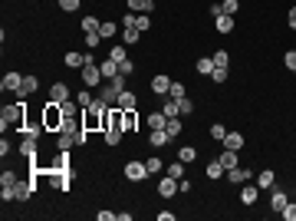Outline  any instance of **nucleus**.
Listing matches in <instances>:
<instances>
[{
	"instance_id": "f257e3e1",
	"label": "nucleus",
	"mask_w": 296,
	"mask_h": 221,
	"mask_svg": "<svg viewBox=\"0 0 296 221\" xmlns=\"http://www.w3.org/2000/svg\"><path fill=\"white\" fill-rule=\"evenodd\" d=\"M24 116H26V99H20V103H14V106H4V109H0V129L7 132V126H20Z\"/></svg>"
},
{
	"instance_id": "864d4df0",
	"label": "nucleus",
	"mask_w": 296,
	"mask_h": 221,
	"mask_svg": "<svg viewBox=\"0 0 296 221\" xmlns=\"http://www.w3.org/2000/svg\"><path fill=\"white\" fill-rule=\"evenodd\" d=\"M112 60H116V63H125V60H128V56H125V47H112Z\"/></svg>"
},
{
	"instance_id": "49530a36",
	"label": "nucleus",
	"mask_w": 296,
	"mask_h": 221,
	"mask_svg": "<svg viewBox=\"0 0 296 221\" xmlns=\"http://www.w3.org/2000/svg\"><path fill=\"white\" fill-rule=\"evenodd\" d=\"M214 56V66H230V53L227 50H218V53H210Z\"/></svg>"
},
{
	"instance_id": "a18cd8bd",
	"label": "nucleus",
	"mask_w": 296,
	"mask_h": 221,
	"mask_svg": "<svg viewBox=\"0 0 296 221\" xmlns=\"http://www.w3.org/2000/svg\"><path fill=\"white\" fill-rule=\"evenodd\" d=\"M227 76H230V70H227V66H214V73H210V79H214V83H227Z\"/></svg>"
},
{
	"instance_id": "bf43d9fd",
	"label": "nucleus",
	"mask_w": 296,
	"mask_h": 221,
	"mask_svg": "<svg viewBox=\"0 0 296 221\" xmlns=\"http://www.w3.org/2000/svg\"><path fill=\"white\" fill-rule=\"evenodd\" d=\"M10 149H14V145H10V142H7V139H0V155L7 158V155H10Z\"/></svg>"
},
{
	"instance_id": "c03bdc74",
	"label": "nucleus",
	"mask_w": 296,
	"mask_h": 221,
	"mask_svg": "<svg viewBox=\"0 0 296 221\" xmlns=\"http://www.w3.org/2000/svg\"><path fill=\"white\" fill-rule=\"evenodd\" d=\"M224 135H227V126H220V122L210 126V139H214V142H224Z\"/></svg>"
},
{
	"instance_id": "79ce46f5",
	"label": "nucleus",
	"mask_w": 296,
	"mask_h": 221,
	"mask_svg": "<svg viewBox=\"0 0 296 221\" xmlns=\"http://www.w3.org/2000/svg\"><path fill=\"white\" fill-rule=\"evenodd\" d=\"M237 10H240V0H220V14H230V17H234Z\"/></svg>"
},
{
	"instance_id": "c85d7f7f",
	"label": "nucleus",
	"mask_w": 296,
	"mask_h": 221,
	"mask_svg": "<svg viewBox=\"0 0 296 221\" xmlns=\"http://www.w3.org/2000/svg\"><path fill=\"white\" fill-rule=\"evenodd\" d=\"M138 37H142V30H138V27H122V43H125V47L138 43Z\"/></svg>"
},
{
	"instance_id": "c9c22d12",
	"label": "nucleus",
	"mask_w": 296,
	"mask_h": 221,
	"mask_svg": "<svg viewBox=\"0 0 296 221\" xmlns=\"http://www.w3.org/2000/svg\"><path fill=\"white\" fill-rule=\"evenodd\" d=\"M72 99H76V103L82 106V109H89V106H92V99H96V96L89 93V86H82V93H76V96H72Z\"/></svg>"
},
{
	"instance_id": "5701e85b",
	"label": "nucleus",
	"mask_w": 296,
	"mask_h": 221,
	"mask_svg": "<svg viewBox=\"0 0 296 221\" xmlns=\"http://www.w3.org/2000/svg\"><path fill=\"white\" fill-rule=\"evenodd\" d=\"M99 70H102V79H112V76H118V63L112 60V56H106L99 63Z\"/></svg>"
},
{
	"instance_id": "9b49d317",
	"label": "nucleus",
	"mask_w": 296,
	"mask_h": 221,
	"mask_svg": "<svg viewBox=\"0 0 296 221\" xmlns=\"http://www.w3.org/2000/svg\"><path fill=\"white\" fill-rule=\"evenodd\" d=\"M36 89H40V79L36 76H24V86L16 89V99H30Z\"/></svg>"
},
{
	"instance_id": "0eeeda50",
	"label": "nucleus",
	"mask_w": 296,
	"mask_h": 221,
	"mask_svg": "<svg viewBox=\"0 0 296 221\" xmlns=\"http://www.w3.org/2000/svg\"><path fill=\"white\" fill-rule=\"evenodd\" d=\"M62 63L70 66V70H82L86 63H96V60H92V53H66V56H62Z\"/></svg>"
},
{
	"instance_id": "ddd939ff",
	"label": "nucleus",
	"mask_w": 296,
	"mask_h": 221,
	"mask_svg": "<svg viewBox=\"0 0 296 221\" xmlns=\"http://www.w3.org/2000/svg\"><path fill=\"white\" fill-rule=\"evenodd\" d=\"M254 182L260 185V191H273V188H276V185H273V182H276V175H273V168H264V172H257Z\"/></svg>"
},
{
	"instance_id": "a19ab883",
	"label": "nucleus",
	"mask_w": 296,
	"mask_h": 221,
	"mask_svg": "<svg viewBox=\"0 0 296 221\" xmlns=\"http://www.w3.org/2000/svg\"><path fill=\"white\" fill-rule=\"evenodd\" d=\"M184 162H181V158H174V162H172V165H168V175H174V178H184Z\"/></svg>"
},
{
	"instance_id": "7ed1b4c3",
	"label": "nucleus",
	"mask_w": 296,
	"mask_h": 221,
	"mask_svg": "<svg viewBox=\"0 0 296 221\" xmlns=\"http://www.w3.org/2000/svg\"><path fill=\"white\" fill-rule=\"evenodd\" d=\"M125 178H128V182H145V178H148V165L142 162V158L125 162Z\"/></svg>"
},
{
	"instance_id": "423d86ee",
	"label": "nucleus",
	"mask_w": 296,
	"mask_h": 221,
	"mask_svg": "<svg viewBox=\"0 0 296 221\" xmlns=\"http://www.w3.org/2000/svg\"><path fill=\"white\" fill-rule=\"evenodd\" d=\"M158 195H162V198H172V195H178V178L164 172L162 178H158Z\"/></svg>"
},
{
	"instance_id": "13d9d810",
	"label": "nucleus",
	"mask_w": 296,
	"mask_h": 221,
	"mask_svg": "<svg viewBox=\"0 0 296 221\" xmlns=\"http://www.w3.org/2000/svg\"><path fill=\"white\" fill-rule=\"evenodd\" d=\"M118 73H122V76H132V73H135V66L128 63V60H125V63H118Z\"/></svg>"
},
{
	"instance_id": "052dcab7",
	"label": "nucleus",
	"mask_w": 296,
	"mask_h": 221,
	"mask_svg": "<svg viewBox=\"0 0 296 221\" xmlns=\"http://www.w3.org/2000/svg\"><path fill=\"white\" fill-rule=\"evenodd\" d=\"M118 211H99V221H116Z\"/></svg>"
},
{
	"instance_id": "72a5a7b5",
	"label": "nucleus",
	"mask_w": 296,
	"mask_h": 221,
	"mask_svg": "<svg viewBox=\"0 0 296 221\" xmlns=\"http://www.w3.org/2000/svg\"><path fill=\"white\" fill-rule=\"evenodd\" d=\"M72 145H79V135L60 132V139H56V149H72Z\"/></svg>"
},
{
	"instance_id": "bb28decb",
	"label": "nucleus",
	"mask_w": 296,
	"mask_h": 221,
	"mask_svg": "<svg viewBox=\"0 0 296 221\" xmlns=\"http://www.w3.org/2000/svg\"><path fill=\"white\" fill-rule=\"evenodd\" d=\"M20 155L33 162V158H36V139H26V135H24V142H20Z\"/></svg>"
},
{
	"instance_id": "603ef678",
	"label": "nucleus",
	"mask_w": 296,
	"mask_h": 221,
	"mask_svg": "<svg viewBox=\"0 0 296 221\" xmlns=\"http://www.w3.org/2000/svg\"><path fill=\"white\" fill-rule=\"evenodd\" d=\"M283 218H286V221H296V201H286V208H283Z\"/></svg>"
},
{
	"instance_id": "4c0bfd02",
	"label": "nucleus",
	"mask_w": 296,
	"mask_h": 221,
	"mask_svg": "<svg viewBox=\"0 0 296 221\" xmlns=\"http://www.w3.org/2000/svg\"><path fill=\"white\" fill-rule=\"evenodd\" d=\"M162 112H164V116H168V119L181 116V112H178V99H172V96H168V99H164V106H162Z\"/></svg>"
},
{
	"instance_id": "7c9ffc66",
	"label": "nucleus",
	"mask_w": 296,
	"mask_h": 221,
	"mask_svg": "<svg viewBox=\"0 0 296 221\" xmlns=\"http://www.w3.org/2000/svg\"><path fill=\"white\" fill-rule=\"evenodd\" d=\"M214 20H218V33H234V17L230 14H220Z\"/></svg>"
},
{
	"instance_id": "5fc2aeb1",
	"label": "nucleus",
	"mask_w": 296,
	"mask_h": 221,
	"mask_svg": "<svg viewBox=\"0 0 296 221\" xmlns=\"http://www.w3.org/2000/svg\"><path fill=\"white\" fill-rule=\"evenodd\" d=\"M60 10L72 14V10H79V0H60Z\"/></svg>"
},
{
	"instance_id": "1a4fd4ad",
	"label": "nucleus",
	"mask_w": 296,
	"mask_h": 221,
	"mask_svg": "<svg viewBox=\"0 0 296 221\" xmlns=\"http://www.w3.org/2000/svg\"><path fill=\"white\" fill-rule=\"evenodd\" d=\"M20 86H24V76H20V73H4V79H0V89H4V93H16Z\"/></svg>"
},
{
	"instance_id": "37998d69",
	"label": "nucleus",
	"mask_w": 296,
	"mask_h": 221,
	"mask_svg": "<svg viewBox=\"0 0 296 221\" xmlns=\"http://www.w3.org/2000/svg\"><path fill=\"white\" fill-rule=\"evenodd\" d=\"M145 165H148V175H162L164 162H162V158H145Z\"/></svg>"
},
{
	"instance_id": "8fccbe9b",
	"label": "nucleus",
	"mask_w": 296,
	"mask_h": 221,
	"mask_svg": "<svg viewBox=\"0 0 296 221\" xmlns=\"http://www.w3.org/2000/svg\"><path fill=\"white\" fill-rule=\"evenodd\" d=\"M135 27H138L142 33H145V30H152V17H148V14H138V20H135Z\"/></svg>"
},
{
	"instance_id": "f704fd0d",
	"label": "nucleus",
	"mask_w": 296,
	"mask_h": 221,
	"mask_svg": "<svg viewBox=\"0 0 296 221\" xmlns=\"http://www.w3.org/2000/svg\"><path fill=\"white\" fill-rule=\"evenodd\" d=\"M122 132H125V129H106L102 139H106V145H118V142H122Z\"/></svg>"
},
{
	"instance_id": "20e7f679",
	"label": "nucleus",
	"mask_w": 296,
	"mask_h": 221,
	"mask_svg": "<svg viewBox=\"0 0 296 221\" xmlns=\"http://www.w3.org/2000/svg\"><path fill=\"white\" fill-rule=\"evenodd\" d=\"M102 83H106V79H102L99 63H86V66H82V86L96 89V86H102Z\"/></svg>"
},
{
	"instance_id": "a878e982",
	"label": "nucleus",
	"mask_w": 296,
	"mask_h": 221,
	"mask_svg": "<svg viewBox=\"0 0 296 221\" xmlns=\"http://www.w3.org/2000/svg\"><path fill=\"white\" fill-rule=\"evenodd\" d=\"M224 149H244V132H227L224 135Z\"/></svg>"
},
{
	"instance_id": "aec40b11",
	"label": "nucleus",
	"mask_w": 296,
	"mask_h": 221,
	"mask_svg": "<svg viewBox=\"0 0 296 221\" xmlns=\"http://www.w3.org/2000/svg\"><path fill=\"white\" fill-rule=\"evenodd\" d=\"M125 7L132 10V14H152L155 4H152V0H125Z\"/></svg>"
},
{
	"instance_id": "ea45409f",
	"label": "nucleus",
	"mask_w": 296,
	"mask_h": 221,
	"mask_svg": "<svg viewBox=\"0 0 296 221\" xmlns=\"http://www.w3.org/2000/svg\"><path fill=\"white\" fill-rule=\"evenodd\" d=\"M178 112H181V116H191V112H194V103H191V96H181V99H178Z\"/></svg>"
},
{
	"instance_id": "473e14b6",
	"label": "nucleus",
	"mask_w": 296,
	"mask_h": 221,
	"mask_svg": "<svg viewBox=\"0 0 296 221\" xmlns=\"http://www.w3.org/2000/svg\"><path fill=\"white\" fill-rule=\"evenodd\" d=\"M79 27H82V33H96V30H99V27H102V20H99V17H92V14H86V17H82V24H79Z\"/></svg>"
},
{
	"instance_id": "2f4dec72",
	"label": "nucleus",
	"mask_w": 296,
	"mask_h": 221,
	"mask_svg": "<svg viewBox=\"0 0 296 221\" xmlns=\"http://www.w3.org/2000/svg\"><path fill=\"white\" fill-rule=\"evenodd\" d=\"M194 70L201 73V76H210V73H214V56H201L194 63Z\"/></svg>"
},
{
	"instance_id": "2eb2a0df",
	"label": "nucleus",
	"mask_w": 296,
	"mask_h": 221,
	"mask_svg": "<svg viewBox=\"0 0 296 221\" xmlns=\"http://www.w3.org/2000/svg\"><path fill=\"white\" fill-rule=\"evenodd\" d=\"M148 86H152V93H155V96H168V89H172V79L164 76V73H158V76L152 79Z\"/></svg>"
},
{
	"instance_id": "6ab92c4d",
	"label": "nucleus",
	"mask_w": 296,
	"mask_h": 221,
	"mask_svg": "<svg viewBox=\"0 0 296 221\" xmlns=\"http://www.w3.org/2000/svg\"><path fill=\"white\" fill-rule=\"evenodd\" d=\"M204 172H208V178H210V182H220V178L227 175V168L220 165V158H214V162H208V168H204Z\"/></svg>"
},
{
	"instance_id": "09e8293b",
	"label": "nucleus",
	"mask_w": 296,
	"mask_h": 221,
	"mask_svg": "<svg viewBox=\"0 0 296 221\" xmlns=\"http://www.w3.org/2000/svg\"><path fill=\"white\" fill-rule=\"evenodd\" d=\"M283 66H286L290 73H296V50H286V53H283Z\"/></svg>"
},
{
	"instance_id": "cd10ccee",
	"label": "nucleus",
	"mask_w": 296,
	"mask_h": 221,
	"mask_svg": "<svg viewBox=\"0 0 296 221\" xmlns=\"http://www.w3.org/2000/svg\"><path fill=\"white\" fill-rule=\"evenodd\" d=\"M286 191H273L270 195V211H283V208H286Z\"/></svg>"
},
{
	"instance_id": "f3484780",
	"label": "nucleus",
	"mask_w": 296,
	"mask_h": 221,
	"mask_svg": "<svg viewBox=\"0 0 296 221\" xmlns=\"http://www.w3.org/2000/svg\"><path fill=\"white\" fill-rule=\"evenodd\" d=\"M218 158H220V165H224V168H237V165H240V152H237V149H224Z\"/></svg>"
},
{
	"instance_id": "4d7b16f0",
	"label": "nucleus",
	"mask_w": 296,
	"mask_h": 221,
	"mask_svg": "<svg viewBox=\"0 0 296 221\" xmlns=\"http://www.w3.org/2000/svg\"><path fill=\"white\" fill-rule=\"evenodd\" d=\"M135 20H138V14H132V10H128V14L122 17V27H135Z\"/></svg>"
},
{
	"instance_id": "4468645a",
	"label": "nucleus",
	"mask_w": 296,
	"mask_h": 221,
	"mask_svg": "<svg viewBox=\"0 0 296 221\" xmlns=\"http://www.w3.org/2000/svg\"><path fill=\"white\" fill-rule=\"evenodd\" d=\"M116 106H118V109H138V96H135L132 89H122L118 99H116Z\"/></svg>"
},
{
	"instance_id": "b1692460",
	"label": "nucleus",
	"mask_w": 296,
	"mask_h": 221,
	"mask_svg": "<svg viewBox=\"0 0 296 221\" xmlns=\"http://www.w3.org/2000/svg\"><path fill=\"white\" fill-rule=\"evenodd\" d=\"M145 122H148V129H164L168 116H164L162 109H155V112H148V116H145Z\"/></svg>"
},
{
	"instance_id": "de8ad7c7",
	"label": "nucleus",
	"mask_w": 296,
	"mask_h": 221,
	"mask_svg": "<svg viewBox=\"0 0 296 221\" xmlns=\"http://www.w3.org/2000/svg\"><path fill=\"white\" fill-rule=\"evenodd\" d=\"M168 96H172V99H181V96H188L184 83H174V79H172V89H168Z\"/></svg>"
},
{
	"instance_id": "6e6d98bb",
	"label": "nucleus",
	"mask_w": 296,
	"mask_h": 221,
	"mask_svg": "<svg viewBox=\"0 0 296 221\" xmlns=\"http://www.w3.org/2000/svg\"><path fill=\"white\" fill-rule=\"evenodd\" d=\"M178 191H181V195H191V178H188V175H184V178H178Z\"/></svg>"
},
{
	"instance_id": "e433bc0d",
	"label": "nucleus",
	"mask_w": 296,
	"mask_h": 221,
	"mask_svg": "<svg viewBox=\"0 0 296 221\" xmlns=\"http://www.w3.org/2000/svg\"><path fill=\"white\" fill-rule=\"evenodd\" d=\"M99 33H102V40H112V37H116V33H118V24H112V20H102Z\"/></svg>"
},
{
	"instance_id": "412c9836",
	"label": "nucleus",
	"mask_w": 296,
	"mask_h": 221,
	"mask_svg": "<svg viewBox=\"0 0 296 221\" xmlns=\"http://www.w3.org/2000/svg\"><path fill=\"white\" fill-rule=\"evenodd\" d=\"M60 109H62V116H66V119H79V116H82V106H79L76 99H66V103H60Z\"/></svg>"
},
{
	"instance_id": "9d476101",
	"label": "nucleus",
	"mask_w": 296,
	"mask_h": 221,
	"mask_svg": "<svg viewBox=\"0 0 296 221\" xmlns=\"http://www.w3.org/2000/svg\"><path fill=\"white\" fill-rule=\"evenodd\" d=\"M50 99H53V103H66V99H72V93H70V86L60 79V83L50 86Z\"/></svg>"
},
{
	"instance_id": "dca6fc26",
	"label": "nucleus",
	"mask_w": 296,
	"mask_h": 221,
	"mask_svg": "<svg viewBox=\"0 0 296 221\" xmlns=\"http://www.w3.org/2000/svg\"><path fill=\"white\" fill-rule=\"evenodd\" d=\"M96 96H99V99H102L106 106H116V99H118V89L112 86V83H102V86H99V93H96Z\"/></svg>"
},
{
	"instance_id": "4be33fe9",
	"label": "nucleus",
	"mask_w": 296,
	"mask_h": 221,
	"mask_svg": "<svg viewBox=\"0 0 296 221\" xmlns=\"http://www.w3.org/2000/svg\"><path fill=\"white\" fill-rule=\"evenodd\" d=\"M172 139H168V132L164 129H152V135H148V145L152 149H162V145H168Z\"/></svg>"
},
{
	"instance_id": "58836bf2",
	"label": "nucleus",
	"mask_w": 296,
	"mask_h": 221,
	"mask_svg": "<svg viewBox=\"0 0 296 221\" xmlns=\"http://www.w3.org/2000/svg\"><path fill=\"white\" fill-rule=\"evenodd\" d=\"M16 182H20V178H16V172H10V168H7L4 175H0V188H14Z\"/></svg>"
},
{
	"instance_id": "e2e57ef3",
	"label": "nucleus",
	"mask_w": 296,
	"mask_h": 221,
	"mask_svg": "<svg viewBox=\"0 0 296 221\" xmlns=\"http://www.w3.org/2000/svg\"><path fill=\"white\" fill-rule=\"evenodd\" d=\"M286 24L296 30V7H290V14H286Z\"/></svg>"
},
{
	"instance_id": "6e6552de",
	"label": "nucleus",
	"mask_w": 296,
	"mask_h": 221,
	"mask_svg": "<svg viewBox=\"0 0 296 221\" xmlns=\"http://www.w3.org/2000/svg\"><path fill=\"white\" fill-rule=\"evenodd\" d=\"M257 198H260V185L257 182H254V185L244 182L240 185V205H257Z\"/></svg>"
},
{
	"instance_id": "393cba45",
	"label": "nucleus",
	"mask_w": 296,
	"mask_h": 221,
	"mask_svg": "<svg viewBox=\"0 0 296 221\" xmlns=\"http://www.w3.org/2000/svg\"><path fill=\"white\" fill-rule=\"evenodd\" d=\"M164 132H168V139L174 142V139H178V135L184 132V126H181V119H178V116H174V119H168V122H164Z\"/></svg>"
},
{
	"instance_id": "a211bd4d",
	"label": "nucleus",
	"mask_w": 296,
	"mask_h": 221,
	"mask_svg": "<svg viewBox=\"0 0 296 221\" xmlns=\"http://www.w3.org/2000/svg\"><path fill=\"white\" fill-rule=\"evenodd\" d=\"M122 129L125 132H135V129H138V109H122Z\"/></svg>"
},
{
	"instance_id": "f03ea898",
	"label": "nucleus",
	"mask_w": 296,
	"mask_h": 221,
	"mask_svg": "<svg viewBox=\"0 0 296 221\" xmlns=\"http://www.w3.org/2000/svg\"><path fill=\"white\" fill-rule=\"evenodd\" d=\"M62 122H66V116H62L60 103H53V99H50V103L43 106V126H46V132H60Z\"/></svg>"
},
{
	"instance_id": "680f3d73",
	"label": "nucleus",
	"mask_w": 296,
	"mask_h": 221,
	"mask_svg": "<svg viewBox=\"0 0 296 221\" xmlns=\"http://www.w3.org/2000/svg\"><path fill=\"white\" fill-rule=\"evenodd\" d=\"M155 218H158V221H174V211H158Z\"/></svg>"
},
{
	"instance_id": "39448f33",
	"label": "nucleus",
	"mask_w": 296,
	"mask_h": 221,
	"mask_svg": "<svg viewBox=\"0 0 296 221\" xmlns=\"http://www.w3.org/2000/svg\"><path fill=\"white\" fill-rule=\"evenodd\" d=\"M227 182H234V185H244V182H250V178H257L254 175V168H247V165H237V168H227V175H224Z\"/></svg>"
},
{
	"instance_id": "3c124183",
	"label": "nucleus",
	"mask_w": 296,
	"mask_h": 221,
	"mask_svg": "<svg viewBox=\"0 0 296 221\" xmlns=\"http://www.w3.org/2000/svg\"><path fill=\"white\" fill-rule=\"evenodd\" d=\"M99 43H102V33H99V30H96V33H86V47H89V50H96Z\"/></svg>"
},
{
	"instance_id": "c756f323",
	"label": "nucleus",
	"mask_w": 296,
	"mask_h": 221,
	"mask_svg": "<svg viewBox=\"0 0 296 221\" xmlns=\"http://www.w3.org/2000/svg\"><path fill=\"white\" fill-rule=\"evenodd\" d=\"M178 158L184 162V165H194V158H198V149H194V145H181V149H178Z\"/></svg>"
},
{
	"instance_id": "f8f14e48",
	"label": "nucleus",
	"mask_w": 296,
	"mask_h": 221,
	"mask_svg": "<svg viewBox=\"0 0 296 221\" xmlns=\"http://www.w3.org/2000/svg\"><path fill=\"white\" fill-rule=\"evenodd\" d=\"M36 191V178H30V182H16L14 185V195H16V201H26V198Z\"/></svg>"
},
{
	"instance_id": "0e129e2a",
	"label": "nucleus",
	"mask_w": 296,
	"mask_h": 221,
	"mask_svg": "<svg viewBox=\"0 0 296 221\" xmlns=\"http://www.w3.org/2000/svg\"><path fill=\"white\" fill-rule=\"evenodd\" d=\"M152 4H155V0H152Z\"/></svg>"
}]
</instances>
